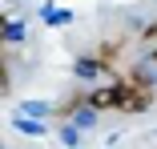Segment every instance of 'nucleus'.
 <instances>
[{
    "mask_svg": "<svg viewBox=\"0 0 157 149\" xmlns=\"http://www.w3.org/2000/svg\"><path fill=\"white\" fill-rule=\"evenodd\" d=\"M20 113L40 121V117H60V105H48V101H24V105H20Z\"/></svg>",
    "mask_w": 157,
    "mask_h": 149,
    "instance_id": "f257e3e1",
    "label": "nucleus"
},
{
    "mask_svg": "<svg viewBox=\"0 0 157 149\" xmlns=\"http://www.w3.org/2000/svg\"><path fill=\"white\" fill-rule=\"evenodd\" d=\"M12 125H16V133H24V137H44V133H48V125H40L36 117H24V113L16 117Z\"/></svg>",
    "mask_w": 157,
    "mask_h": 149,
    "instance_id": "f03ea898",
    "label": "nucleus"
},
{
    "mask_svg": "<svg viewBox=\"0 0 157 149\" xmlns=\"http://www.w3.org/2000/svg\"><path fill=\"white\" fill-rule=\"evenodd\" d=\"M40 16H44V24H73V12H69V8H56L52 0H44Z\"/></svg>",
    "mask_w": 157,
    "mask_h": 149,
    "instance_id": "7ed1b4c3",
    "label": "nucleus"
},
{
    "mask_svg": "<svg viewBox=\"0 0 157 149\" xmlns=\"http://www.w3.org/2000/svg\"><path fill=\"white\" fill-rule=\"evenodd\" d=\"M56 137H60V145H69V149H77V145H81V129H77V125H69V121H60V125H56Z\"/></svg>",
    "mask_w": 157,
    "mask_h": 149,
    "instance_id": "20e7f679",
    "label": "nucleus"
},
{
    "mask_svg": "<svg viewBox=\"0 0 157 149\" xmlns=\"http://www.w3.org/2000/svg\"><path fill=\"white\" fill-rule=\"evenodd\" d=\"M16 40H24V24L20 20H8L4 24V44H16Z\"/></svg>",
    "mask_w": 157,
    "mask_h": 149,
    "instance_id": "39448f33",
    "label": "nucleus"
},
{
    "mask_svg": "<svg viewBox=\"0 0 157 149\" xmlns=\"http://www.w3.org/2000/svg\"><path fill=\"white\" fill-rule=\"evenodd\" d=\"M145 52H149V61H157V24L145 28Z\"/></svg>",
    "mask_w": 157,
    "mask_h": 149,
    "instance_id": "423d86ee",
    "label": "nucleus"
}]
</instances>
